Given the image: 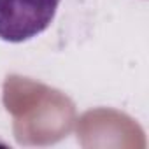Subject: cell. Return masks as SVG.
<instances>
[{"instance_id":"6da1fadb","label":"cell","mask_w":149,"mask_h":149,"mask_svg":"<svg viewBox=\"0 0 149 149\" xmlns=\"http://www.w3.org/2000/svg\"><path fill=\"white\" fill-rule=\"evenodd\" d=\"M60 0H0V39L23 42L42 33L56 16Z\"/></svg>"}]
</instances>
